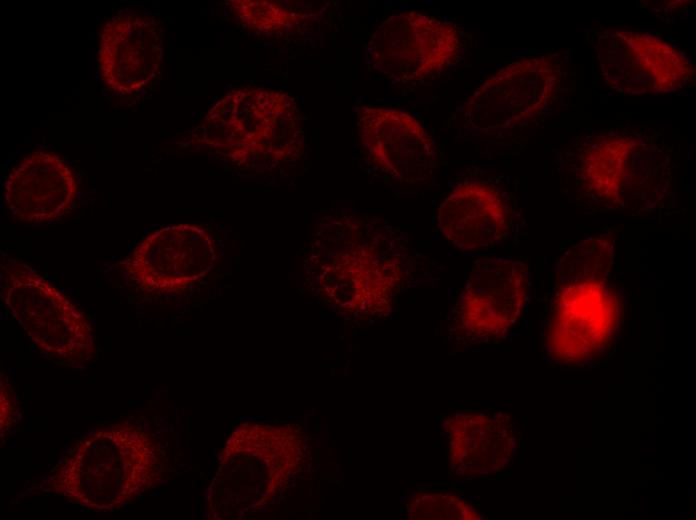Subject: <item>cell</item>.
Returning a JSON list of instances; mask_svg holds the SVG:
<instances>
[{
	"label": "cell",
	"instance_id": "obj_1",
	"mask_svg": "<svg viewBox=\"0 0 696 520\" xmlns=\"http://www.w3.org/2000/svg\"><path fill=\"white\" fill-rule=\"evenodd\" d=\"M2 269L5 301L31 339L57 358H88L92 334L82 313L29 267L11 263Z\"/></svg>",
	"mask_w": 696,
	"mask_h": 520
},
{
	"label": "cell",
	"instance_id": "obj_2",
	"mask_svg": "<svg viewBox=\"0 0 696 520\" xmlns=\"http://www.w3.org/2000/svg\"><path fill=\"white\" fill-rule=\"evenodd\" d=\"M594 49L606 85L621 93H671L692 76L686 55L651 33L606 28L597 34Z\"/></svg>",
	"mask_w": 696,
	"mask_h": 520
},
{
	"label": "cell",
	"instance_id": "obj_3",
	"mask_svg": "<svg viewBox=\"0 0 696 520\" xmlns=\"http://www.w3.org/2000/svg\"><path fill=\"white\" fill-rule=\"evenodd\" d=\"M562 82V68L548 56L508 64L486 79L466 105L470 126L483 132L515 127L541 114Z\"/></svg>",
	"mask_w": 696,
	"mask_h": 520
},
{
	"label": "cell",
	"instance_id": "obj_4",
	"mask_svg": "<svg viewBox=\"0 0 696 520\" xmlns=\"http://www.w3.org/2000/svg\"><path fill=\"white\" fill-rule=\"evenodd\" d=\"M371 63L393 80L413 82L435 74L460 51L456 25L409 10L385 20L370 41Z\"/></svg>",
	"mask_w": 696,
	"mask_h": 520
},
{
	"label": "cell",
	"instance_id": "obj_5",
	"mask_svg": "<svg viewBox=\"0 0 696 520\" xmlns=\"http://www.w3.org/2000/svg\"><path fill=\"white\" fill-rule=\"evenodd\" d=\"M557 288L545 334L546 348L558 361H585L614 335L620 319L619 298L605 281Z\"/></svg>",
	"mask_w": 696,
	"mask_h": 520
},
{
	"label": "cell",
	"instance_id": "obj_6",
	"mask_svg": "<svg viewBox=\"0 0 696 520\" xmlns=\"http://www.w3.org/2000/svg\"><path fill=\"white\" fill-rule=\"evenodd\" d=\"M526 266L510 259H483L474 266L458 305V322L473 340L507 333L520 316L527 295Z\"/></svg>",
	"mask_w": 696,
	"mask_h": 520
},
{
	"label": "cell",
	"instance_id": "obj_7",
	"mask_svg": "<svg viewBox=\"0 0 696 520\" xmlns=\"http://www.w3.org/2000/svg\"><path fill=\"white\" fill-rule=\"evenodd\" d=\"M214 259L213 242L204 229L178 225L144 238L130 256L129 270L141 287L171 291L204 276Z\"/></svg>",
	"mask_w": 696,
	"mask_h": 520
},
{
	"label": "cell",
	"instance_id": "obj_8",
	"mask_svg": "<svg viewBox=\"0 0 696 520\" xmlns=\"http://www.w3.org/2000/svg\"><path fill=\"white\" fill-rule=\"evenodd\" d=\"M636 131L611 129L589 137L580 155L579 180L597 200L624 204L632 190L648 185L655 157Z\"/></svg>",
	"mask_w": 696,
	"mask_h": 520
},
{
	"label": "cell",
	"instance_id": "obj_9",
	"mask_svg": "<svg viewBox=\"0 0 696 520\" xmlns=\"http://www.w3.org/2000/svg\"><path fill=\"white\" fill-rule=\"evenodd\" d=\"M109 466L90 440L72 460L101 467L74 475H64L68 493L84 504L99 509L118 506L144 485L150 461L147 447L134 432L109 431Z\"/></svg>",
	"mask_w": 696,
	"mask_h": 520
},
{
	"label": "cell",
	"instance_id": "obj_10",
	"mask_svg": "<svg viewBox=\"0 0 696 520\" xmlns=\"http://www.w3.org/2000/svg\"><path fill=\"white\" fill-rule=\"evenodd\" d=\"M359 128L363 145L373 159L398 180L416 183L432 174L435 144L411 114L398 109L362 107Z\"/></svg>",
	"mask_w": 696,
	"mask_h": 520
},
{
	"label": "cell",
	"instance_id": "obj_11",
	"mask_svg": "<svg viewBox=\"0 0 696 520\" xmlns=\"http://www.w3.org/2000/svg\"><path fill=\"white\" fill-rule=\"evenodd\" d=\"M161 59V38L146 17L121 14L104 26L98 66L109 89L132 93L147 87L157 77Z\"/></svg>",
	"mask_w": 696,
	"mask_h": 520
},
{
	"label": "cell",
	"instance_id": "obj_12",
	"mask_svg": "<svg viewBox=\"0 0 696 520\" xmlns=\"http://www.w3.org/2000/svg\"><path fill=\"white\" fill-rule=\"evenodd\" d=\"M76 190L75 175L60 157L35 151L9 173L5 199L20 221L46 222L69 210Z\"/></svg>",
	"mask_w": 696,
	"mask_h": 520
},
{
	"label": "cell",
	"instance_id": "obj_13",
	"mask_svg": "<svg viewBox=\"0 0 696 520\" xmlns=\"http://www.w3.org/2000/svg\"><path fill=\"white\" fill-rule=\"evenodd\" d=\"M452 471L459 476L496 472L510 461L515 437L504 413L463 412L443 419Z\"/></svg>",
	"mask_w": 696,
	"mask_h": 520
},
{
	"label": "cell",
	"instance_id": "obj_14",
	"mask_svg": "<svg viewBox=\"0 0 696 520\" xmlns=\"http://www.w3.org/2000/svg\"><path fill=\"white\" fill-rule=\"evenodd\" d=\"M438 226L443 236L463 250L489 246L508 228V212L500 192L490 184L457 185L441 203Z\"/></svg>",
	"mask_w": 696,
	"mask_h": 520
},
{
	"label": "cell",
	"instance_id": "obj_15",
	"mask_svg": "<svg viewBox=\"0 0 696 520\" xmlns=\"http://www.w3.org/2000/svg\"><path fill=\"white\" fill-rule=\"evenodd\" d=\"M614 252L610 235L590 237L575 244L560 258L556 269V286L585 281H605Z\"/></svg>",
	"mask_w": 696,
	"mask_h": 520
},
{
	"label": "cell",
	"instance_id": "obj_16",
	"mask_svg": "<svg viewBox=\"0 0 696 520\" xmlns=\"http://www.w3.org/2000/svg\"><path fill=\"white\" fill-rule=\"evenodd\" d=\"M410 519H480L473 506L456 495L444 492H421L407 503Z\"/></svg>",
	"mask_w": 696,
	"mask_h": 520
}]
</instances>
